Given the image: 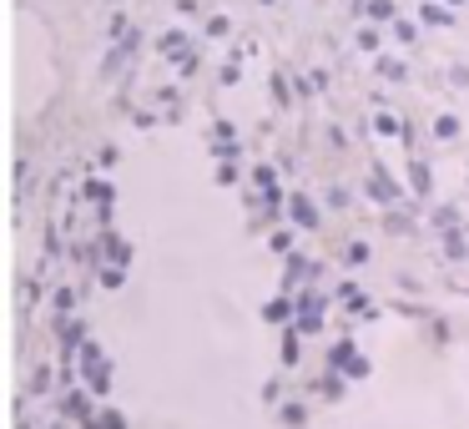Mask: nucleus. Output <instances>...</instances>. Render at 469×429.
I'll return each instance as SVG.
<instances>
[]
</instances>
